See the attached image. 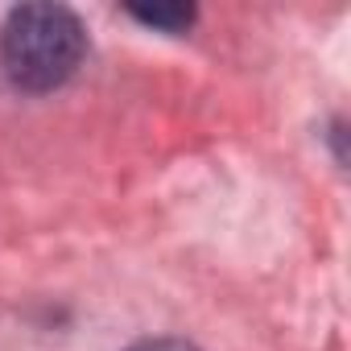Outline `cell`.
Instances as JSON below:
<instances>
[{
  "instance_id": "obj_1",
  "label": "cell",
  "mask_w": 351,
  "mask_h": 351,
  "mask_svg": "<svg viewBox=\"0 0 351 351\" xmlns=\"http://www.w3.org/2000/svg\"><path fill=\"white\" fill-rule=\"evenodd\" d=\"M83 21L62 5H21L0 29V66L13 87L34 95L62 87L83 66Z\"/></svg>"
},
{
  "instance_id": "obj_2",
  "label": "cell",
  "mask_w": 351,
  "mask_h": 351,
  "mask_svg": "<svg viewBox=\"0 0 351 351\" xmlns=\"http://www.w3.org/2000/svg\"><path fill=\"white\" fill-rule=\"evenodd\" d=\"M141 25H153V29H169V34H182L191 29L195 21V9L191 5H153V9H128Z\"/></svg>"
},
{
  "instance_id": "obj_3",
  "label": "cell",
  "mask_w": 351,
  "mask_h": 351,
  "mask_svg": "<svg viewBox=\"0 0 351 351\" xmlns=\"http://www.w3.org/2000/svg\"><path fill=\"white\" fill-rule=\"evenodd\" d=\"M128 351H199V347H191L182 339H145V343H132Z\"/></svg>"
}]
</instances>
